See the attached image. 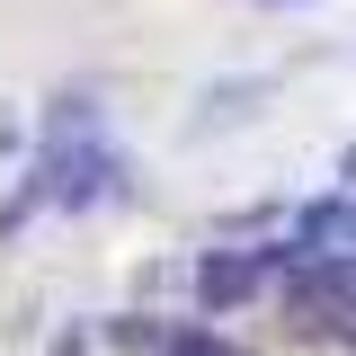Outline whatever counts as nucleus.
<instances>
[{
	"mask_svg": "<svg viewBox=\"0 0 356 356\" xmlns=\"http://www.w3.org/2000/svg\"><path fill=\"white\" fill-rule=\"evenodd\" d=\"M170 356H232L222 339H205V330H187V339H170Z\"/></svg>",
	"mask_w": 356,
	"mask_h": 356,
	"instance_id": "nucleus-5",
	"label": "nucleus"
},
{
	"mask_svg": "<svg viewBox=\"0 0 356 356\" xmlns=\"http://www.w3.org/2000/svg\"><path fill=\"white\" fill-rule=\"evenodd\" d=\"M259 285H267V259H250V250H205L196 259V303L205 312H241Z\"/></svg>",
	"mask_w": 356,
	"mask_h": 356,
	"instance_id": "nucleus-1",
	"label": "nucleus"
},
{
	"mask_svg": "<svg viewBox=\"0 0 356 356\" xmlns=\"http://www.w3.org/2000/svg\"><path fill=\"white\" fill-rule=\"evenodd\" d=\"M339 178H348V187H356V143H348V152H339Z\"/></svg>",
	"mask_w": 356,
	"mask_h": 356,
	"instance_id": "nucleus-6",
	"label": "nucleus"
},
{
	"mask_svg": "<svg viewBox=\"0 0 356 356\" xmlns=\"http://www.w3.org/2000/svg\"><path fill=\"white\" fill-rule=\"evenodd\" d=\"M267 98V81H222V89H205L196 98V134H214V125H241L250 107Z\"/></svg>",
	"mask_w": 356,
	"mask_h": 356,
	"instance_id": "nucleus-3",
	"label": "nucleus"
},
{
	"mask_svg": "<svg viewBox=\"0 0 356 356\" xmlns=\"http://www.w3.org/2000/svg\"><path fill=\"white\" fill-rule=\"evenodd\" d=\"M294 241H303L312 259H339V267H356V205H312Z\"/></svg>",
	"mask_w": 356,
	"mask_h": 356,
	"instance_id": "nucleus-2",
	"label": "nucleus"
},
{
	"mask_svg": "<svg viewBox=\"0 0 356 356\" xmlns=\"http://www.w3.org/2000/svg\"><path fill=\"white\" fill-rule=\"evenodd\" d=\"M116 348H143V356H152V348H170V330H161V321H116Z\"/></svg>",
	"mask_w": 356,
	"mask_h": 356,
	"instance_id": "nucleus-4",
	"label": "nucleus"
}]
</instances>
